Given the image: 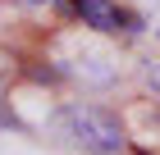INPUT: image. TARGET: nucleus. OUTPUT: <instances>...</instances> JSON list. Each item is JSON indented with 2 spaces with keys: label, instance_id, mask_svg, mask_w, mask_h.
<instances>
[{
  "label": "nucleus",
  "instance_id": "2",
  "mask_svg": "<svg viewBox=\"0 0 160 155\" xmlns=\"http://www.w3.org/2000/svg\"><path fill=\"white\" fill-rule=\"evenodd\" d=\"M69 9L96 32H142V18L119 9L114 0H69Z\"/></svg>",
  "mask_w": 160,
  "mask_h": 155
},
{
  "label": "nucleus",
  "instance_id": "5",
  "mask_svg": "<svg viewBox=\"0 0 160 155\" xmlns=\"http://www.w3.org/2000/svg\"><path fill=\"white\" fill-rule=\"evenodd\" d=\"M133 155H147V151H133Z\"/></svg>",
  "mask_w": 160,
  "mask_h": 155
},
{
  "label": "nucleus",
  "instance_id": "1",
  "mask_svg": "<svg viewBox=\"0 0 160 155\" xmlns=\"http://www.w3.org/2000/svg\"><path fill=\"white\" fill-rule=\"evenodd\" d=\"M60 132L73 146L92 151V155H114V151H123V142H128L123 128H119V119H114L110 109H96V105H69V109H60Z\"/></svg>",
  "mask_w": 160,
  "mask_h": 155
},
{
  "label": "nucleus",
  "instance_id": "3",
  "mask_svg": "<svg viewBox=\"0 0 160 155\" xmlns=\"http://www.w3.org/2000/svg\"><path fill=\"white\" fill-rule=\"evenodd\" d=\"M147 82H151V87H156V91H160V64H156V60L147 64Z\"/></svg>",
  "mask_w": 160,
  "mask_h": 155
},
{
  "label": "nucleus",
  "instance_id": "4",
  "mask_svg": "<svg viewBox=\"0 0 160 155\" xmlns=\"http://www.w3.org/2000/svg\"><path fill=\"white\" fill-rule=\"evenodd\" d=\"M28 5H46V0H28Z\"/></svg>",
  "mask_w": 160,
  "mask_h": 155
}]
</instances>
